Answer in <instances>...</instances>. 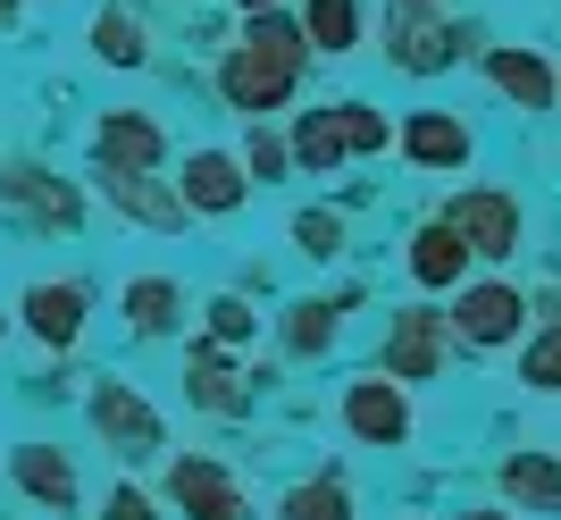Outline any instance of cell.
Segmentation results:
<instances>
[{
  "mask_svg": "<svg viewBox=\"0 0 561 520\" xmlns=\"http://www.w3.org/2000/svg\"><path fill=\"white\" fill-rule=\"evenodd\" d=\"M328 110H335V126H344V151H394V118H386L377 101L344 93V101H328Z\"/></svg>",
  "mask_w": 561,
  "mask_h": 520,
  "instance_id": "484cf974",
  "label": "cell"
},
{
  "mask_svg": "<svg viewBox=\"0 0 561 520\" xmlns=\"http://www.w3.org/2000/svg\"><path fill=\"white\" fill-rule=\"evenodd\" d=\"M427 9H436V0H427Z\"/></svg>",
  "mask_w": 561,
  "mask_h": 520,
  "instance_id": "d590c367",
  "label": "cell"
},
{
  "mask_svg": "<svg viewBox=\"0 0 561 520\" xmlns=\"http://www.w3.org/2000/svg\"><path fill=\"white\" fill-rule=\"evenodd\" d=\"M252 126V135H243V151H234V160H243V177H252V185H277V177H294V151H285V135L268 118H243Z\"/></svg>",
  "mask_w": 561,
  "mask_h": 520,
  "instance_id": "4316f807",
  "label": "cell"
},
{
  "mask_svg": "<svg viewBox=\"0 0 561 520\" xmlns=\"http://www.w3.org/2000/svg\"><path fill=\"white\" fill-rule=\"evenodd\" d=\"M234 9H285V0H234Z\"/></svg>",
  "mask_w": 561,
  "mask_h": 520,
  "instance_id": "d6a6232c",
  "label": "cell"
},
{
  "mask_svg": "<svg viewBox=\"0 0 561 520\" xmlns=\"http://www.w3.org/2000/svg\"><path fill=\"white\" fill-rule=\"evenodd\" d=\"M93 160H101V168H160V160H168L160 118H151V110H101Z\"/></svg>",
  "mask_w": 561,
  "mask_h": 520,
  "instance_id": "9a60e30c",
  "label": "cell"
},
{
  "mask_svg": "<svg viewBox=\"0 0 561 520\" xmlns=\"http://www.w3.org/2000/svg\"><path fill=\"white\" fill-rule=\"evenodd\" d=\"M9 471H18V487L34 504H50V512H76V462L59 445H18V462H9Z\"/></svg>",
  "mask_w": 561,
  "mask_h": 520,
  "instance_id": "ffe728a7",
  "label": "cell"
},
{
  "mask_svg": "<svg viewBox=\"0 0 561 520\" xmlns=\"http://www.w3.org/2000/svg\"><path fill=\"white\" fill-rule=\"evenodd\" d=\"M252 336H260V310L243 303V294H218V303H210V344H227V353H243Z\"/></svg>",
  "mask_w": 561,
  "mask_h": 520,
  "instance_id": "f546056e",
  "label": "cell"
},
{
  "mask_svg": "<svg viewBox=\"0 0 561 520\" xmlns=\"http://www.w3.org/2000/svg\"><path fill=\"white\" fill-rule=\"evenodd\" d=\"M453 294H461V303L445 310V328H453L461 353H503V344L528 336V294H519L512 278H461Z\"/></svg>",
  "mask_w": 561,
  "mask_h": 520,
  "instance_id": "6da1fadb",
  "label": "cell"
},
{
  "mask_svg": "<svg viewBox=\"0 0 561 520\" xmlns=\"http://www.w3.org/2000/svg\"><path fill=\"white\" fill-rule=\"evenodd\" d=\"M335 420H344V437L352 445H411L420 437V411H411V386L402 378H386V370H369V378H352L344 386V403H335Z\"/></svg>",
  "mask_w": 561,
  "mask_h": 520,
  "instance_id": "277c9868",
  "label": "cell"
},
{
  "mask_svg": "<svg viewBox=\"0 0 561 520\" xmlns=\"http://www.w3.org/2000/svg\"><path fill=\"white\" fill-rule=\"evenodd\" d=\"M411 285H420V294H453V285L469 278V269H478V260H469V244L453 236V218H427V227H411Z\"/></svg>",
  "mask_w": 561,
  "mask_h": 520,
  "instance_id": "2e32d148",
  "label": "cell"
},
{
  "mask_svg": "<svg viewBox=\"0 0 561 520\" xmlns=\"http://www.w3.org/2000/svg\"><path fill=\"white\" fill-rule=\"evenodd\" d=\"M436 218H453V236L469 244V260H512L528 244V211H519V193L503 185H461Z\"/></svg>",
  "mask_w": 561,
  "mask_h": 520,
  "instance_id": "3957f363",
  "label": "cell"
},
{
  "mask_svg": "<svg viewBox=\"0 0 561 520\" xmlns=\"http://www.w3.org/2000/svg\"><path fill=\"white\" fill-rule=\"evenodd\" d=\"M486 84L512 110H528V118H545L553 110V59H545L537 43H503V50H486Z\"/></svg>",
  "mask_w": 561,
  "mask_h": 520,
  "instance_id": "4fadbf2b",
  "label": "cell"
},
{
  "mask_svg": "<svg viewBox=\"0 0 561 520\" xmlns=\"http://www.w3.org/2000/svg\"><path fill=\"white\" fill-rule=\"evenodd\" d=\"M243 43L285 59V68H310V43H302V18H285V9H243Z\"/></svg>",
  "mask_w": 561,
  "mask_h": 520,
  "instance_id": "d4e9b609",
  "label": "cell"
},
{
  "mask_svg": "<svg viewBox=\"0 0 561 520\" xmlns=\"http://www.w3.org/2000/svg\"><path fill=\"white\" fill-rule=\"evenodd\" d=\"M185 395H193V411H218V420H234V411H252V395L260 386L234 370V353L227 344H210V336H193L185 344Z\"/></svg>",
  "mask_w": 561,
  "mask_h": 520,
  "instance_id": "30bf717a",
  "label": "cell"
},
{
  "mask_svg": "<svg viewBox=\"0 0 561 520\" xmlns=\"http://www.w3.org/2000/svg\"><path fill=\"white\" fill-rule=\"evenodd\" d=\"M294 252L302 260H335L344 252V211H294Z\"/></svg>",
  "mask_w": 561,
  "mask_h": 520,
  "instance_id": "f1b7e54d",
  "label": "cell"
},
{
  "mask_svg": "<svg viewBox=\"0 0 561 520\" xmlns=\"http://www.w3.org/2000/svg\"><path fill=\"white\" fill-rule=\"evenodd\" d=\"M294 84H302V68H285V59H268L252 43H234L218 59V101H227L234 118H277L285 101H294Z\"/></svg>",
  "mask_w": 561,
  "mask_h": 520,
  "instance_id": "8992f818",
  "label": "cell"
},
{
  "mask_svg": "<svg viewBox=\"0 0 561 520\" xmlns=\"http://www.w3.org/2000/svg\"><path fill=\"white\" fill-rule=\"evenodd\" d=\"M302 43L328 59L360 50V0H302Z\"/></svg>",
  "mask_w": 561,
  "mask_h": 520,
  "instance_id": "603a6c76",
  "label": "cell"
},
{
  "mask_svg": "<svg viewBox=\"0 0 561 520\" xmlns=\"http://www.w3.org/2000/svg\"><path fill=\"white\" fill-rule=\"evenodd\" d=\"M101 193H110V211H126L135 227H151V236H176V227H193V211L176 202V185H160L151 168H93Z\"/></svg>",
  "mask_w": 561,
  "mask_h": 520,
  "instance_id": "7c38bea8",
  "label": "cell"
},
{
  "mask_svg": "<svg viewBox=\"0 0 561 520\" xmlns=\"http://www.w3.org/2000/svg\"><path fill=\"white\" fill-rule=\"evenodd\" d=\"M93 59H101V68H151V25L110 0V9L93 18Z\"/></svg>",
  "mask_w": 561,
  "mask_h": 520,
  "instance_id": "7402d4cb",
  "label": "cell"
},
{
  "mask_svg": "<svg viewBox=\"0 0 561 520\" xmlns=\"http://www.w3.org/2000/svg\"><path fill=\"white\" fill-rule=\"evenodd\" d=\"M277 520H352V487L328 478V471H310L277 496Z\"/></svg>",
  "mask_w": 561,
  "mask_h": 520,
  "instance_id": "cb8c5ba5",
  "label": "cell"
},
{
  "mask_svg": "<svg viewBox=\"0 0 561 520\" xmlns=\"http://www.w3.org/2000/svg\"><path fill=\"white\" fill-rule=\"evenodd\" d=\"M93 428H101V445L117 453V462H151V453L168 445V428H160V411L135 395L126 378H110V386H93Z\"/></svg>",
  "mask_w": 561,
  "mask_h": 520,
  "instance_id": "9c48e42d",
  "label": "cell"
},
{
  "mask_svg": "<svg viewBox=\"0 0 561 520\" xmlns=\"http://www.w3.org/2000/svg\"><path fill=\"white\" fill-rule=\"evenodd\" d=\"M168 504H176V520H243L252 512L243 478L227 462H210V453H176L168 462Z\"/></svg>",
  "mask_w": 561,
  "mask_h": 520,
  "instance_id": "52a82bcc",
  "label": "cell"
},
{
  "mask_svg": "<svg viewBox=\"0 0 561 520\" xmlns=\"http://www.w3.org/2000/svg\"><path fill=\"white\" fill-rule=\"evenodd\" d=\"M101 520H160V504L142 496L135 478H117V487H110V504H101Z\"/></svg>",
  "mask_w": 561,
  "mask_h": 520,
  "instance_id": "4dcf8cb0",
  "label": "cell"
},
{
  "mask_svg": "<svg viewBox=\"0 0 561 520\" xmlns=\"http://www.w3.org/2000/svg\"><path fill=\"white\" fill-rule=\"evenodd\" d=\"M9 18H18V0H0V25H9Z\"/></svg>",
  "mask_w": 561,
  "mask_h": 520,
  "instance_id": "836d02e7",
  "label": "cell"
},
{
  "mask_svg": "<svg viewBox=\"0 0 561 520\" xmlns=\"http://www.w3.org/2000/svg\"><path fill=\"white\" fill-rule=\"evenodd\" d=\"M494 487H503V504L512 512H537V520H561V462L537 445H519L494 462Z\"/></svg>",
  "mask_w": 561,
  "mask_h": 520,
  "instance_id": "5bb4252c",
  "label": "cell"
},
{
  "mask_svg": "<svg viewBox=\"0 0 561 520\" xmlns=\"http://www.w3.org/2000/svg\"><path fill=\"white\" fill-rule=\"evenodd\" d=\"M445 520H519L512 504H469V512H445Z\"/></svg>",
  "mask_w": 561,
  "mask_h": 520,
  "instance_id": "1f68e13d",
  "label": "cell"
},
{
  "mask_svg": "<svg viewBox=\"0 0 561 520\" xmlns=\"http://www.w3.org/2000/svg\"><path fill=\"white\" fill-rule=\"evenodd\" d=\"M285 151H294V168H302V177H335V168L352 160L335 110H302V118H294V135H285Z\"/></svg>",
  "mask_w": 561,
  "mask_h": 520,
  "instance_id": "44dd1931",
  "label": "cell"
},
{
  "mask_svg": "<svg viewBox=\"0 0 561 520\" xmlns=\"http://www.w3.org/2000/svg\"><path fill=\"white\" fill-rule=\"evenodd\" d=\"M461 50H469V34L453 25L445 0H436V9H427V0H394V9H386V59H394L402 76H445Z\"/></svg>",
  "mask_w": 561,
  "mask_h": 520,
  "instance_id": "7a4b0ae2",
  "label": "cell"
},
{
  "mask_svg": "<svg viewBox=\"0 0 561 520\" xmlns=\"http://www.w3.org/2000/svg\"><path fill=\"white\" fill-rule=\"evenodd\" d=\"M553 110H561V68H553Z\"/></svg>",
  "mask_w": 561,
  "mask_h": 520,
  "instance_id": "e575fe53",
  "label": "cell"
},
{
  "mask_svg": "<svg viewBox=\"0 0 561 520\" xmlns=\"http://www.w3.org/2000/svg\"><path fill=\"white\" fill-rule=\"evenodd\" d=\"M394 143H402V160L427 168V177H461L469 151H478V135L461 126V110H411Z\"/></svg>",
  "mask_w": 561,
  "mask_h": 520,
  "instance_id": "8fae6325",
  "label": "cell"
},
{
  "mask_svg": "<svg viewBox=\"0 0 561 520\" xmlns=\"http://www.w3.org/2000/svg\"><path fill=\"white\" fill-rule=\"evenodd\" d=\"M519 386L528 395H561V319L537 336H519Z\"/></svg>",
  "mask_w": 561,
  "mask_h": 520,
  "instance_id": "83f0119b",
  "label": "cell"
},
{
  "mask_svg": "<svg viewBox=\"0 0 561 520\" xmlns=\"http://www.w3.org/2000/svg\"><path fill=\"white\" fill-rule=\"evenodd\" d=\"M117 319H126V336L160 344V336H176V319H185V285H176V278H126Z\"/></svg>",
  "mask_w": 561,
  "mask_h": 520,
  "instance_id": "e0dca14e",
  "label": "cell"
},
{
  "mask_svg": "<svg viewBox=\"0 0 561 520\" xmlns=\"http://www.w3.org/2000/svg\"><path fill=\"white\" fill-rule=\"evenodd\" d=\"M344 310H352V294H302V303H285V319H277L285 353H294V361H319L335 336H344Z\"/></svg>",
  "mask_w": 561,
  "mask_h": 520,
  "instance_id": "ac0fdd59",
  "label": "cell"
},
{
  "mask_svg": "<svg viewBox=\"0 0 561 520\" xmlns=\"http://www.w3.org/2000/svg\"><path fill=\"white\" fill-rule=\"evenodd\" d=\"M445 353H453V328L436 303H402L394 319H386V344H377V370L402 386H427L445 378Z\"/></svg>",
  "mask_w": 561,
  "mask_h": 520,
  "instance_id": "5b68a950",
  "label": "cell"
},
{
  "mask_svg": "<svg viewBox=\"0 0 561 520\" xmlns=\"http://www.w3.org/2000/svg\"><path fill=\"white\" fill-rule=\"evenodd\" d=\"M176 202H185L193 218H234L243 202H252V177H243L234 151L202 143V151H185V168H176Z\"/></svg>",
  "mask_w": 561,
  "mask_h": 520,
  "instance_id": "ba28073f",
  "label": "cell"
},
{
  "mask_svg": "<svg viewBox=\"0 0 561 520\" xmlns=\"http://www.w3.org/2000/svg\"><path fill=\"white\" fill-rule=\"evenodd\" d=\"M25 328L43 336V344H59V353H68L76 336H84V285H76V278L25 285Z\"/></svg>",
  "mask_w": 561,
  "mask_h": 520,
  "instance_id": "d6986e66",
  "label": "cell"
}]
</instances>
